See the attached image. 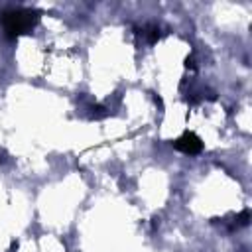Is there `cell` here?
<instances>
[{"label": "cell", "mask_w": 252, "mask_h": 252, "mask_svg": "<svg viewBox=\"0 0 252 252\" xmlns=\"http://www.w3.org/2000/svg\"><path fill=\"white\" fill-rule=\"evenodd\" d=\"M35 22H37V12H33V10L18 8V10H8V12L2 14L4 32L10 37H16V35L28 32Z\"/></svg>", "instance_id": "6da1fadb"}, {"label": "cell", "mask_w": 252, "mask_h": 252, "mask_svg": "<svg viewBox=\"0 0 252 252\" xmlns=\"http://www.w3.org/2000/svg\"><path fill=\"white\" fill-rule=\"evenodd\" d=\"M175 150L183 152V154H189V156H195L203 150V142L199 136H195L193 132H185L183 136H179L175 142H173Z\"/></svg>", "instance_id": "7a4b0ae2"}, {"label": "cell", "mask_w": 252, "mask_h": 252, "mask_svg": "<svg viewBox=\"0 0 252 252\" xmlns=\"http://www.w3.org/2000/svg\"><path fill=\"white\" fill-rule=\"evenodd\" d=\"M146 35H148V41L154 43V41L159 37V28H158V26H148V28H146Z\"/></svg>", "instance_id": "3957f363"}, {"label": "cell", "mask_w": 252, "mask_h": 252, "mask_svg": "<svg viewBox=\"0 0 252 252\" xmlns=\"http://www.w3.org/2000/svg\"><path fill=\"white\" fill-rule=\"evenodd\" d=\"M248 217H250V213H248V211H244V213L236 219V220H238V224H246V222H248Z\"/></svg>", "instance_id": "277c9868"}]
</instances>
